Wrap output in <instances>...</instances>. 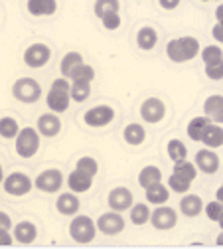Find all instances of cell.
<instances>
[{
	"instance_id": "6da1fadb",
	"label": "cell",
	"mask_w": 223,
	"mask_h": 249,
	"mask_svg": "<svg viewBox=\"0 0 223 249\" xmlns=\"http://www.w3.org/2000/svg\"><path fill=\"white\" fill-rule=\"evenodd\" d=\"M202 46L198 42V38L194 36H182L176 40H170L166 46V55L174 64H184V61L194 59L200 53Z\"/></svg>"
},
{
	"instance_id": "7a4b0ae2",
	"label": "cell",
	"mask_w": 223,
	"mask_h": 249,
	"mask_svg": "<svg viewBox=\"0 0 223 249\" xmlns=\"http://www.w3.org/2000/svg\"><path fill=\"white\" fill-rule=\"evenodd\" d=\"M69 87H71V83L66 81V77H59V79L51 81V87H50L48 97H46V103L51 109V113H63V111L69 109V103H71Z\"/></svg>"
},
{
	"instance_id": "3957f363",
	"label": "cell",
	"mask_w": 223,
	"mask_h": 249,
	"mask_svg": "<svg viewBox=\"0 0 223 249\" xmlns=\"http://www.w3.org/2000/svg\"><path fill=\"white\" fill-rule=\"evenodd\" d=\"M95 233H97V228H95V222L91 220L89 215H73V220L69 224V235L75 243H91L95 239Z\"/></svg>"
},
{
	"instance_id": "277c9868",
	"label": "cell",
	"mask_w": 223,
	"mask_h": 249,
	"mask_svg": "<svg viewBox=\"0 0 223 249\" xmlns=\"http://www.w3.org/2000/svg\"><path fill=\"white\" fill-rule=\"evenodd\" d=\"M16 139V152L22 159H32L36 157V152L40 150V133L32 127H24L18 131Z\"/></svg>"
},
{
	"instance_id": "5b68a950",
	"label": "cell",
	"mask_w": 223,
	"mask_h": 249,
	"mask_svg": "<svg viewBox=\"0 0 223 249\" xmlns=\"http://www.w3.org/2000/svg\"><path fill=\"white\" fill-rule=\"evenodd\" d=\"M12 95L20 103H36L42 97V85L34 77H20L12 85Z\"/></svg>"
},
{
	"instance_id": "8992f818",
	"label": "cell",
	"mask_w": 223,
	"mask_h": 249,
	"mask_svg": "<svg viewBox=\"0 0 223 249\" xmlns=\"http://www.w3.org/2000/svg\"><path fill=\"white\" fill-rule=\"evenodd\" d=\"M115 119V109L111 105H95L89 111L83 113V123L91 129H101L107 127Z\"/></svg>"
},
{
	"instance_id": "52a82bcc",
	"label": "cell",
	"mask_w": 223,
	"mask_h": 249,
	"mask_svg": "<svg viewBox=\"0 0 223 249\" xmlns=\"http://www.w3.org/2000/svg\"><path fill=\"white\" fill-rule=\"evenodd\" d=\"M34 186L40 192H46V194L59 192L61 186H63V174L57 168H48V170H44V172H40L36 176Z\"/></svg>"
},
{
	"instance_id": "ba28073f",
	"label": "cell",
	"mask_w": 223,
	"mask_h": 249,
	"mask_svg": "<svg viewBox=\"0 0 223 249\" xmlns=\"http://www.w3.org/2000/svg\"><path fill=\"white\" fill-rule=\"evenodd\" d=\"M156 230L160 231H166V230H172L176 224H178V213L174 212V208H168L164 204H160L158 208L150 210V220H148Z\"/></svg>"
},
{
	"instance_id": "9c48e42d",
	"label": "cell",
	"mask_w": 223,
	"mask_h": 249,
	"mask_svg": "<svg viewBox=\"0 0 223 249\" xmlns=\"http://www.w3.org/2000/svg\"><path fill=\"white\" fill-rule=\"evenodd\" d=\"M2 186H4V192L6 194L20 198V196H26L32 190V180L24 172H12V174H8L2 180Z\"/></svg>"
},
{
	"instance_id": "30bf717a",
	"label": "cell",
	"mask_w": 223,
	"mask_h": 249,
	"mask_svg": "<svg viewBox=\"0 0 223 249\" xmlns=\"http://www.w3.org/2000/svg\"><path fill=\"white\" fill-rule=\"evenodd\" d=\"M95 228L105 235H117L124 230V217L120 215V212H115V210L105 212L99 215V220L95 222Z\"/></svg>"
},
{
	"instance_id": "8fae6325",
	"label": "cell",
	"mask_w": 223,
	"mask_h": 249,
	"mask_svg": "<svg viewBox=\"0 0 223 249\" xmlns=\"http://www.w3.org/2000/svg\"><path fill=\"white\" fill-rule=\"evenodd\" d=\"M50 57H51V50L46 44H32L24 52V64L28 68L38 70V68H44L48 64Z\"/></svg>"
},
{
	"instance_id": "7c38bea8",
	"label": "cell",
	"mask_w": 223,
	"mask_h": 249,
	"mask_svg": "<svg viewBox=\"0 0 223 249\" xmlns=\"http://www.w3.org/2000/svg\"><path fill=\"white\" fill-rule=\"evenodd\" d=\"M166 115V105L162 99H158V97H148L142 101L140 105V117L144 123H150V124H156V123H160Z\"/></svg>"
},
{
	"instance_id": "4fadbf2b",
	"label": "cell",
	"mask_w": 223,
	"mask_h": 249,
	"mask_svg": "<svg viewBox=\"0 0 223 249\" xmlns=\"http://www.w3.org/2000/svg\"><path fill=\"white\" fill-rule=\"evenodd\" d=\"M107 202H109V208H111V210L122 213V212H126V210L133 206L135 196H133V192H131L129 188H124V186H117V188H113V190L109 192Z\"/></svg>"
},
{
	"instance_id": "5bb4252c",
	"label": "cell",
	"mask_w": 223,
	"mask_h": 249,
	"mask_svg": "<svg viewBox=\"0 0 223 249\" xmlns=\"http://www.w3.org/2000/svg\"><path fill=\"white\" fill-rule=\"evenodd\" d=\"M194 164L204 174H215L219 170V157H217V152L213 148H202V150L196 152Z\"/></svg>"
},
{
	"instance_id": "9a60e30c",
	"label": "cell",
	"mask_w": 223,
	"mask_h": 249,
	"mask_svg": "<svg viewBox=\"0 0 223 249\" xmlns=\"http://www.w3.org/2000/svg\"><path fill=\"white\" fill-rule=\"evenodd\" d=\"M36 131H38L42 137H46V139H53V137H57L59 131H61V121H59V117H57L55 113H46V115H42V117L38 119Z\"/></svg>"
},
{
	"instance_id": "2e32d148",
	"label": "cell",
	"mask_w": 223,
	"mask_h": 249,
	"mask_svg": "<svg viewBox=\"0 0 223 249\" xmlns=\"http://www.w3.org/2000/svg\"><path fill=\"white\" fill-rule=\"evenodd\" d=\"M144 196H146V202L152 204V206H160V204H166L168 198H170V188L164 186L162 182H154L150 186L144 188Z\"/></svg>"
},
{
	"instance_id": "e0dca14e",
	"label": "cell",
	"mask_w": 223,
	"mask_h": 249,
	"mask_svg": "<svg viewBox=\"0 0 223 249\" xmlns=\"http://www.w3.org/2000/svg\"><path fill=\"white\" fill-rule=\"evenodd\" d=\"M68 186L73 194H83V192H89L91 186H93V176L81 172V170H73L71 174H68Z\"/></svg>"
},
{
	"instance_id": "ac0fdd59",
	"label": "cell",
	"mask_w": 223,
	"mask_h": 249,
	"mask_svg": "<svg viewBox=\"0 0 223 249\" xmlns=\"http://www.w3.org/2000/svg\"><path fill=\"white\" fill-rule=\"evenodd\" d=\"M12 237H14L18 243H22V245H30V243H34L36 237H38V228L32 224V222L24 220V222H20V224L14 226Z\"/></svg>"
},
{
	"instance_id": "d6986e66",
	"label": "cell",
	"mask_w": 223,
	"mask_h": 249,
	"mask_svg": "<svg viewBox=\"0 0 223 249\" xmlns=\"http://www.w3.org/2000/svg\"><path fill=\"white\" fill-rule=\"evenodd\" d=\"M79 206H81L79 204V198L73 192H63L55 200V208H57V212L61 215H75L79 212Z\"/></svg>"
},
{
	"instance_id": "ffe728a7",
	"label": "cell",
	"mask_w": 223,
	"mask_h": 249,
	"mask_svg": "<svg viewBox=\"0 0 223 249\" xmlns=\"http://www.w3.org/2000/svg\"><path fill=\"white\" fill-rule=\"evenodd\" d=\"M180 212L186 217H196L204 212V200L198 194H184L180 200Z\"/></svg>"
},
{
	"instance_id": "44dd1931",
	"label": "cell",
	"mask_w": 223,
	"mask_h": 249,
	"mask_svg": "<svg viewBox=\"0 0 223 249\" xmlns=\"http://www.w3.org/2000/svg\"><path fill=\"white\" fill-rule=\"evenodd\" d=\"M200 142H204L207 148H219L223 144V129H221V124L211 121L207 127L204 129Z\"/></svg>"
},
{
	"instance_id": "7402d4cb",
	"label": "cell",
	"mask_w": 223,
	"mask_h": 249,
	"mask_svg": "<svg viewBox=\"0 0 223 249\" xmlns=\"http://www.w3.org/2000/svg\"><path fill=\"white\" fill-rule=\"evenodd\" d=\"M28 12L32 16H51L57 12L55 0H28Z\"/></svg>"
},
{
	"instance_id": "603a6c76",
	"label": "cell",
	"mask_w": 223,
	"mask_h": 249,
	"mask_svg": "<svg viewBox=\"0 0 223 249\" xmlns=\"http://www.w3.org/2000/svg\"><path fill=\"white\" fill-rule=\"evenodd\" d=\"M204 113L213 121V123H221L223 121V97L221 95H209L204 103Z\"/></svg>"
},
{
	"instance_id": "cb8c5ba5",
	"label": "cell",
	"mask_w": 223,
	"mask_h": 249,
	"mask_svg": "<svg viewBox=\"0 0 223 249\" xmlns=\"http://www.w3.org/2000/svg\"><path fill=\"white\" fill-rule=\"evenodd\" d=\"M156 42H158V32H156L152 26H142V28L138 30V34H137V44H138L140 50L150 52V50H154Z\"/></svg>"
},
{
	"instance_id": "d4e9b609",
	"label": "cell",
	"mask_w": 223,
	"mask_h": 249,
	"mask_svg": "<svg viewBox=\"0 0 223 249\" xmlns=\"http://www.w3.org/2000/svg\"><path fill=\"white\" fill-rule=\"evenodd\" d=\"M122 137H124V141L129 142V144L138 146L146 139V129L142 127V124H138V123H131V124H126V127H124Z\"/></svg>"
},
{
	"instance_id": "484cf974",
	"label": "cell",
	"mask_w": 223,
	"mask_h": 249,
	"mask_svg": "<svg viewBox=\"0 0 223 249\" xmlns=\"http://www.w3.org/2000/svg\"><path fill=\"white\" fill-rule=\"evenodd\" d=\"M209 123H211V119H209L207 115H200V117H194L192 121L188 123V137L192 139V141H196V142H200V139H202V133H204V129L207 127Z\"/></svg>"
},
{
	"instance_id": "4316f807",
	"label": "cell",
	"mask_w": 223,
	"mask_h": 249,
	"mask_svg": "<svg viewBox=\"0 0 223 249\" xmlns=\"http://www.w3.org/2000/svg\"><path fill=\"white\" fill-rule=\"evenodd\" d=\"M89 95H91V83L89 81H71V87H69L71 101L83 103L89 99Z\"/></svg>"
},
{
	"instance_id": "83f0119b",
	"label": "cell",
	"mask_w": 223,
	"mask_h": 249,
	"mask_svg": "<svg viewBox=\"0 0 223 249\" xmlns=\"http://www.w3.org/2000/svg\"><path fill=\"white\" fill-rule=\"evenodd\" d=\"M129 215H131V222L135 224V226H144L148 220H150V208H148V204H135L133 202V206L129 208Z\"/></svg>"
},
{
	"instance_id": "f1b7e54d",
	"label": "cell",
	"mask_w": 223,
	"mask_h": 249,
	"mask_svg": "<svg viewBox=\"0 0 223 249\" xmlns=\"http://www.w3.org/2000/svg\"><path fill=\"white\" fill-rule=\"evenodd\" d=\"M154 182H162V172H160V168H158V166L148 164V166H144V168L140 170V174H138V184L142 186V188H146V186H150V184H154Z\"/></svg>"
},
{
	"instance_id": "f546056e",
	"label": "cell",
	"mask_w": 223,
	"mask_h": 249,
	"mask_svg": "<svg viewBox=\"0 0 223 249\" xmlns=\"http://www.w3.org/2000/svg\"><path fill=\"white\" fill-rule=\"evenodd\" d=\"M79 64H83V55H81L79 52H68L66 55H63L61 64H59L61 75H63V77H68V75L73 71V68H77Z\"/></svg>"
},
{
	"instance_id": "4dcf8cb0",
	"label": "cell",
	"mask_w": 223,
	"mask_h": 249,
	"mask_svg": "<svg viewBox=\"0 0 223 249\" xmlns=\"http://www.w3.org/2000/svg\"><path fill=\"white\" fill-rule=\"evenodd\" d=\"M166 152H168V157H170V160H172L174 164H176V162H182V160L188 159V148H186V144H184L182 141H178V139L168 141Z\"/></svg>"
},
{
	"instance_id": "1f68e13d",
	"label": "cell",
	"mask_w": 223,
	"mask_h": 249,
	"mask_svg": "<svg viewBox=\"0 0 223 249\" xmlns=\"http://www.w3.org/2000/svg\"><path fill=\"white\" fill-rule=\"evenodd\" d=\"M172 174H176V176H180V178H184V180H188V182H194L196 176H198V168H196L194 162L182 160V162H176V164H174Z\"/></svg>"
},
{
	"instance_id": "d6a6232c",
	"label": "cell",
	"mask_w": 223,
	"mask_h": 249,
	"mask_svg": "<svg viewBox=\"0 0 223 249\" xmlns=\"http://www.w3.org/2000/svg\"><path fill=\"white\" fill-rule=\"evenodd\" d=\"M18 131H20V124L14 117H2L0 119V137L2 139L10 141L18 135Z\"/></svg>"
},
{
	"instance_id": "836d02e7",
	"label": "cell",
	"mask_w": 223,
	"mask_h": 249,
	"mask_svg": "<svg viewBox=\"0 0 223 249\" xmlns=\"http://www.w3.org/2000/svg\"><path fill=\"white\" fill-rule=\"evenodd\" d=\"M200 53H202V59L206 66L223 64V50L219 46H206L204 50H200Z\"/></svg>"
},
{
	"instance_id": "e575fe53",
	"label": "cell",
	"mask_w": 223,
	"mask_h": 249,
	"mask_svg": "<svg viewBox=\"0 0 223 249\" xmlns=\"http://www.w3.org/2000/svg\"><path fill=\"white\" fill-rule=\"evenodd\" d=\"M68 77H69L71 81H89V83H91V81L95 79V70L83 61V64H79L77 68H73V71H71Z\"/></svg>"
},
{
	"instance_id": "d590c367",
	"label": "cell",
	"mask_w": 223,
	"mask_h": 249,
	"mask_svg": "<svg viewBox=\"0 0 223 249\" xmlns=\"http://www.w3.org/2000/svg\"><path fill=\"white\" fill-rule=\"evenodd\" d=\"M119 10H120L119 0H95V14H97V18H103L105 14L119 12Z\"/></svg>"
},
{
	"instance_id": "8d00e7d4",
	"label": "cell",
	"mask_w": 223,
	"mask_h": 249,
	"mask_svg": "<svg viewBox=\"0 0 223 249\" xmlns=\"http://www.w3.org/2000/svg\"><path fill=\"white\" fill-rule=\"evenodd\" d=\"M204 208H206V215L209 217L211 222H215V224H221L223 222V204L219 200L207 202Z\"/></svg>"
},
{
	"instance_id": "74e56055",
	"label": "cell",
	"mask_w": 223,
	"mask_h": 249,
	"mask_svg": "<svg viewBox=\"0 0 223 249\" xmlns=\"http://www.w3.org/2000/svg\"><path fill=\"white\" fill-rule=\"evenodd\" d=\"M75 168L77 170H81V172H85V174H89V176H97V172H99V164H97V160H95L93 157H83V159H79L77 160V164H75Z\"/></svg>"
},
{
	"instance_id": "f35d334b",
	"label": "cell",
	"mask_w": 223,
	"mask_h": 249,
	"mask_svg": "<svg viewBox=\"0 0 223 249\" xmlns=\"http://www.w3.org/2000/svg\"><path fill=\"white\" fill-rule=\"evenodd\" d=\"M189 186H192V182H188V180H184V178H180L176 174H172L168 178V188L172 192H176V194H186L189 190Z\"/></svg>"
},
{
	"instance_id": "ab89813d",
	"label": "cell",
	"mask_w": 223,
	"mask_h": 249,
	"mask_svg": "<svg viewBox=\"0 0 223 249\" xmlns=\"http://www.w3.org/2000/svg\"><path fill=\"white\" fill-rule=\"evenodd\" d=\"M101 22H103V26H105V30H119L120 28V16H119V12H111V14H105L103 18H101Z\"/></svg>"
},
{
	"instance_id": "60d3db41",
	"label": "cell",
	"mask_w": 223,
	"mask_h": 249,
	"mask_svg": "<svg viewBox=\"0 0 223 249\" xmlns=\"http://www.w3.org/2000/svg\"><path fill=\"white\" fill-rule=\"evenodd\" d=\"M206 75L213 81H219L223 77V64H211V66H206Z\"/></svg>"
},
{
	"instance_id": "b9f144b4",
	"label": "cell",
	"mask_w": 223,
	"mask_h": 249,
	"mask_svg": "<svg viewBox=\"0 0 223 249\" xmlns=\"http://www.w3.org/2000/svg\"><path fill=\"white\" fill-rule=\"evenodd\" d=\"M14 243V237L10 233V230L0 228V247H10Z\"/></svg>"
},
{
	"instance_id": "7bdbcfd3",
	"label": "cell",
	"mask_w": 223,
	"mask_h": 249,
	"mask_svg": "<svg viewBox=\"0 0 223 249\" xmlns=\"http://www.w3.org/2000/svg\"><path fill=\"white\" fill-rule=\"evenodd\" d=\"M180 2L182 0H158V4H160V8H164V10H174L180 6Z\"/></svg>"
},
{
	"instance_id": "ee69618b",
	"label": "cell",
	"mask_w": 223,
	"mask_h": 249,
	"mask_svg": "<svg viewBox=\"0 0 223 249\" xmlns=\"http://www.w3.org/2000/svg\"><path fill=\"white\" fill-rule=\"evenodd\" d=\"M0 228L12 230V217H10L6 212H0Z\"/></svg>"
},
{
	"instance_id": "f6af8a7d",
	"label": "cell",
	"mask_w": 223,
	"mask_h": 249,
	"mask_svg": "<svg viewBox=\"0 0 223 249\" xmlns=\"http://www.w3.org/2000/svg\"><path fill=\"white\" fill-rule=\"evenodd\" d=\"M211 34H213L215 42H223V26H221V22H217V24L213 26V30H211Z\"/></svg>"
},
{
	"instance_id": "bcb514c9",
	"label": "cell",
	"mask_w": 223,
	"mask_h": 249,
	"mask_svg": "<svg viewBox=\"0 0 223 249\" xmlns=\"http://www.w3.org/2000/svg\"><path fill=\"white\" fill-rule=\"evenodd\" d=\"M215 18H217V22H223V4H217V8H215Z\"/></svg>"
},
{
	"instance_id": "7dc6e473",
	"label": "cell",
	"mask_w": 223,
	"mask_h": 249,
	"mask_svg": "<svg viewBox=\"0 0 223 249\" xmlns=\"http://www.w3.org/2000/svg\"><path fill=\"white\" fill-rule=\"evenodd\" d=\"M215 196H217L215 200H219V202H221V198H223V188H217V194H215Z\"/></svg>"
},
{
	"instance_id": "c3c4849f",
	"label": "cell",
	"mask_w": 223,
	"mask_h": 249,
	"mask_svg": "<svg viewBox=\"0 0 223 249\" xmlns=\"http://www.w3.org/2000/svg\"><path fill=\"white\" fill-rule=\"evenodd\" d=\"M217 245H223V233L217 235Z\"/></svg>"
},
{
	"instance_id": "681fc988",
	"label": "cell",
	"mask_w": 223,
	"mask_h": 249,
	"mask_svg": "<svg viewBox=\"0 0 223 249\" xmlns=\"http://www.w3.org/2000/svg\"><path fill=\"white\" fill-rule=\"evenodd\" d=\"M4 180V170H2V164H0V182Z\"/></svg>"
},
{
	"instance_id": "f907efd6",
	"label": "cell",
	"mask_w": 223,
	"mask_h": 249,
	"mask_svg": "<svg viewBox=\"0 0 223 249\" xmlns=\"http://www.w3.org/2000/svg\"><path fill=\"white\" fill-rule=\"evenodd\" d=\"M202 2H209V0H202ZM213 2H221V0H213Z\"/></svg>"
}]
</instances>
